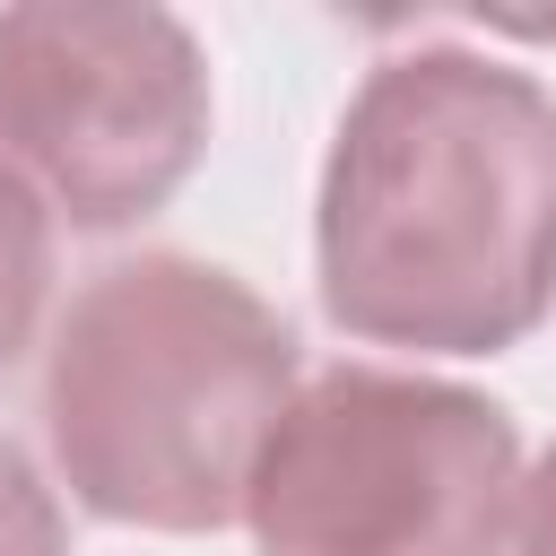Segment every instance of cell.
Returning <instances> with one entry per match:
<instances>
[{
    "label": "cell",
    "instance_id": "cell-2",
    "mask_svg": "<svg viewBox=\"0 0 556 556\" xmlns=\"http://www.w3.org/2000/svg\"><path fill=\"white\" fill-rule=\"evenodd\" d=\"M295 400V330L191 252L104 261L43 356V434L70 495L122 530L243 521L252 460Z\"/></svg>",
    "mask_w": 556,
    "mask_h": 556
},
{
    "label": "cell",
    "instance_id": "cell-5",
    "mask_svg": "<svg viewBox=\"0 0 556 556\" xmlns=\"http://www.w3.org/2000/svg\"><path fill=\"white\" fill-rule=\"evenodd\" d=\"M43 295H52V208L35 200L26 174L0 165V374L26 356Z\"/></svg>",
    "mask_w": 556,
    "mask_h": 556
},
{
    "label": "cell",
    "instance_id": "cell-6",
    "mask_svg": "<svg viewBox=\"0 0 556 556\" xmlns=\"http://www.w3.org/2000/svg\"><path fill=\"white\" fill-rule=\"evenodd\" d=\"M0 556H70L61 495L43 486V469L9 434H0Z\"/></svg>",
    "mask_w": 556,
    "mask_h": 556
},
{
    "label": "cell",
    "instance_id": "cell-7",
    "mask_svg": "<svg viewBox=\"0 0 556 556\" xmlns=\"http://www.w3.org/2000/svg\"><path fill=\"white\" fill-rule=\"evenodd\" d=\"M513 547L521 556H556V443L539 452V469L521 478V504H513Z\"/></svg>",
    "mask_w": 556,
    "mask_h": 556
},
{
    "label": "cell",
    "instance_id": "cell-1",
    "mask_svg": "<svg viewBox=\"0 0 556 556\" xmlns=\"http://www.w3.org/2000/svg\"><path fill=\"white\" fill-rule=\"evenodd\" d=\"M313 252L365 348H521L556 304V96L495 52H391L339 113Z\"/></svg>",
    "mask_w": 556,
    "mask_h": 556
},
{
    "label": "cell",
    "instance_id": "cell-3",
    "mask_svg": "<svg viewBox=\"0 0 556 556\" xmlns=\"http://www.w3.org/2000/svg\"><path fill=\"white\" fill-rule=\"evenodd\" d=\"M521 434L486 391L330 365L278 408L243 521L261 556H504Z\"/></svg>",
    "mask_w": 556,
    "mask_h": 556
},
{
    "label": "cell",
    "instance_id": "cell-4",
    "mask_svg": "<svg viewBox=\"0 0 556 556\" xmlns=\"http://www.w3.org/2000/svg\"><path fill=\"white\" fill-rule=\"evenodd\" d=\"M208 148V52L174 9H0V165L87 235L165 208Z\"/></svg>",
    "mask_w": 556,
    "mask_h": 556
}]
</instances>
